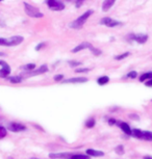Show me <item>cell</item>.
<instances>
[{"label":"cell","mask_w":152,"mask_h":159,"mask_svg":"<svg viewBox=\"0 0 152 159\" xmlns=\"http://www.w3.org/2000/svg\"><path fill=\"white\" fill-rule=\"evenodd\" d=\"M115 4L114 0H105L102 3V11H108L111 10V7H113V5Z\"/></svg>","instance_id":"9a60e30c"},{"label":"cell","mask_w":152,"mask_h":159,"mask_svg":"<svg viewBox=\"0 0 152 159\" xmlns=\"http://www.w3.org/2000/svg\"><path fill=\"white\" fill-rule=\"evenodd\" d=\"M89 50H90L95 56H99V55H101V53H102L100 49H98V48H95L92 44H91V46L89 47Z\"/></svg>","instance_id":"603a6c76"},{"label":"cell","mask_w":152,"mask_h":159,"mask_svg":"<svg viewBox=\"0 0 152 159\" xmlns=\"http://www.w3.org/2000/svg\"><path fill=\"white\" fill-rule=\"evenodd\" d=\"M48 67H47V65H42L40 68H38L37 70L32 71V72H29V73H26V75L24 76H22L23 78L24 77H31V76H35V75H40V74H45L48 72Z\"/></svg>","instance_id":"ba28073f"},{"label":"cell","mask_w":152,"mask_h":159,"mask_svg":"<svg viewBox=\"0 0 152 159\" xmlns=\"http://www.w3.org/2000/svg\"><path fill=\"white\" fill-rule=\"evenodd\" d=\"M11 159H12V158H11Z\"/></svg>","instance_id":"ab89813d"},{"label":"cell","mask_w":152,"mask_h":159,"mask_svg":"<svg viewBox=\"0 0 152 159\" xmlns=\"http://www.w3.org/2000/svg\"><path fill=\"white\" fill-rule=\"evenodd\" d=\"M95 124H96V120H95L94 116H91V118H89L88 120L85 121V127L89 128V129H92L93 127H95Z\"/></svg>","instance_id":"d6986e66"},{"label":"cell","mask_w":152,"mask_h":159,"mask_svg":"<svg viewBox=\"0 0 152 159\" xmlns=\"http://www.w3.org/2000/svg\"><path fill=\"white\" fill-rule=\"evenodd\" d=\"M148 39H149L148 34H132V32L125 37V40L126 41H129V42L135 41L138 44H145L146 42L148 41Z\"/></svg>","instance_id":"277c9868"},{"label":"cell","mask_w":152,"mask_h":159,"mask_svg":"<svg viewBox=\"0 0 152 159\" xmlns=\"http://www.w3.org/2000/svg\"><path fill=\"white\" fill-rule=\"evenodd\" d=\"M141 139L147 140V142H152V132L151 131H143Z\"/></svg>","instance_id":"ffe728a7"},{"label":"cell","mask_w":152,"mask_h":159,"mask_svg":"<svg viewBox=\"0 0 152 159\" xmlns=\"http://www.w3.org/2000/svg\"><path fill=\"white\" fill-rule=\"evenodd\" d=\"M129 55H130V52H124V53H122V54H120V55H116L114 58L116 59V61H122V59L128 57Z\"/></svg>","instance_id":"484cf974"},{"label":"cell","mask_w":152,"mask_h":159,"mask_svg":"<svg viewBox=\"0 0 152 159\" xmlns=\"http://www.w3.org/2000/svg\"><path fill=\"white\" fill-rule=\"evenodd\" d=\"M115 152L117 153L118 155H123L124 153H125L124 146H123V145H118V146L115 148Z\"/></svg>","instance_id":"cb8c5ba5"},{"label":"cell","mask_w":152,"mask_h":159,"mask_svg":"<svg viewBox=\"0 0 152 159\" xmlns=\"http://www.w3.org/2000/svg\"><path fill=\"white\" fill-rule=\"evenodd\" d=\"M0 66L2 69H0V77L1 78H7L11 74V68L4 61H0Z\"/></svg>","instance_id":"9c48e42d"},{"label":"cell","mask_w":152,"mask_h":159,"mask_svg":"<svg viewBox=\"0 0 152 159\" xmlns=\"http://www.w3.org/2000/svg\"><path fill=\"white\" fill-rule=\"evenodd\" d=\"M107 123H108V125L113 126V125L117 124V121H116V119H114V118H109L108 120H107Z\"/></svg>","instance_id":"1f68e13d"},{"label":"cell","mask_w":152,"mask_h":159,"mask_svg":"<svg viewBox=\"0 0 152 159\" xmlns=\"http://www.w3.org/2000/svg\"><path fill=\"white\" fill-rule=\"evenodd\" d=\"M62 79H64V75L62 74H58L54 76V81H56V82H62Z\"/></svg>","instance_id":"4dcf8cb0"},{"label":"cell","mask_w":152,"mask_h":159,"mask_svg":"<svg viewBox=\"0 0 152 159\" xmlns=\"http://www.w3.org/2000/svg\"><path fill=\"white\" fill-rule=\"evenodd\" d=\"M144 159H152V157H150V156H145Z\"/></svg>","instance_id":"8d00e7d4"},{"label":"cell","mask_w":152,"mask_h":159,"mask_svg":"<svg viewBox=\"0 0 152 159\" xmlns=\"http://www.w3.org/2000/svg\"><path fill=\"white\" fill-rule=\"evenodd\" d=\"M127 78H130V79H136V77H138V73H136V71H130L129 73L126 75Z\"/></svg>","instance_id":"f1b7e54d"},{"label":"cell","mask_w":152,"mask_h":159,"mask_svg":"<svg viewBox=\"0 0 152 159\" xmlns=\"http://www.w3.org/2000/svg\"><path fill=\"white\" fill-rule=\"evenodd\" d=\"M117 124L118 126L122 129V131L124 132L125 134H127V135H131V128L129 127V125L127 124V123H125V122H121V123H118L117 122Z\"/></svg>","instance_id":"4fadbf2b"},{"label":"cell","mask_w":152,"mask_h":159,"mask_svg":"<svg viewBox=\"0 0 152 159\" xmlns=\"http://www.w3.org/2000/svg\"><path fill=\"white\" fill-rule=\"evenodd\" d=\"M23 41H24V38L21 37V35H14V37H11L8 39L0 38V46H7V47L18 46Z\"/></svg>","instance_id":"7a4b0ae2"},{"label":"cell","mask_w":152,"mask_h":159,"mask_svg":"<svg viewBox=\"0 0 152 159\" xmlns=\"http://www.w3.org/2000/svg\"><path fill=\"white\" fill-rule=\"evenodd\" d=\"M23 5H24V11L27 16L31 18H43L44 17L43 13H41V11H39V8L34 7V5L27 3V2H24Z\"/></svg>","instance_id":"3957f363"},{"label":"cell","mask_w":152,"mask_h":159,"mask_svg":"<svg viewBox=\"0 0 152 159\" xmlns=\"http://www.w3.org/2000/svg\"><path fill=\"white\" fill-rule=\"evenodd\" d=\"M85 154L89 157H101V156L104 155V153L102 151H98V150L95 149H86Z\"/></svg>","instance_id":"7c38bea8"},{"label":"cell","mask_w":152,"mask_h":159,"mask_svg":"<svg viewBox=\"0 0 152 159\" xmlns=\"http://www.w3.org/2000/svg\"><path fill=\"white\" fill-rule=\"evenodd\" d=\"M68 64L70 65V67L75 68V67H78V66H81L82 62L78 61H68Z\"/></svg>","instance_id":"83f0119b"},{"label":"cell","mask_w":152,"mask_h":159,"mask_svg":"<svg viewBox=\"0 0 152 159\" xmlns=\"http://www.w3.org/2000/svg\"><path fill=\"white\" fill-rule=\"evenodd\" d=\"M94 11L93 10H88L86 11H85L81 16H79L77 18L76 20H74L73 22H71L69 24V27L72 28V29H80L83 27V25H85V23L86 22V20L90 18L92 15H93Z\"/></svg>","instance_id":"6da1fadb"},{"label":"cell","mask_w":152,"mask_h":159,"mask_svg":"<svg viewBox=\"0 0 152 159\" xmlns=\"http://www.w3.org/2000/svg\"><path fill=\"white\" fill-rule=\"evenodd\" d=\"M31 159H39V158H35V157H32Z\"/></svg>","instance_id":"f35d334b"},{"label":"cell","mask_w":152,"mask_h":159,"mask_svg":"<svg viewBox=\"0 0 152 159\" xmlns=\"http://www.w3.org/2000/svg\"><path fill=\"white\" fill-rule=\"evenodd\" d=\"M72 153L65 152V153H50L49 157L51 159H70L72 156Z\"/></svg>","instance_id":"30bf717a"},{"label":"cell","mask_w":152,"mask_h":159,"mask_svg":"<svg viewBox=\"0 0 152 159\" xmlns=\"http://www.w3.org/2000/svg\"><path fill=\"white\" fill-rule=\"evenodd\" d=\"M90 46H91V43H89V42H83V43L79 44L78 46H76L74 49H72V53H77V52H79V51H82L85 49H89Z\"/></svg>","instance_id":"5bb4252c"},{"label":"cell","mask_w":152,"mask_h":159,"mask_svg":"<svg viewBox=\"0 0 152 159\" xmlns=\"http://www.w3.org/2000/svg\"><path fill=\"white\" fill-rule=\"evenodd\" d=\"M44 46H45V43H44V42L43 43H40L39 45H37V47H35V51H40Z\"/></svg>","instance_id":"836d02e7"},{"label":"cell","mask_w":152,"mask_h":159,"mask_svg":"<svg viewBox=\"0 0 152 159\" xmlns=\"http://www.w3.org/2000/svg\"><path fill=\"white\" fill-rule=\"evenodd\" d=\"M48 7L50 8L51 11H64L65 10V3L59 0H48L46 2Z\"/></svg>","instance_id":"5b68a950"},{"label":"cell","mask_w":152,"mask_h":159,"mask_svg":"<svg viewBox=\"0 0 152 159\" xmlns=\"http://www.w3.org/2000/svg\"><path fill=\"white\" fill-rule=\"evenodd\" d=\"M7 134V128H4L3 126H0V139H4Z\"/></svg>","instance_id":"4316f807"},{"label":"cell","mask_w":152,"mask_h":159,"mask_svg":"<svg viewBox=\"0 0 152 159\" xmlns=\"http://www.w3.org/2000/svg\"><path fill=\"white\" fill-rule=\"evenodd\" d=\"M83 4V1H75V7H80Z\"/></svg>","instance_id":"e575fe53"},{"label":"cell","mask_w":152,"mask_h":159,"mask_svg":"<svg viewBox=\"0 0 152 159\" xmlns=\"http://www.w3.org/2000/svg\"><path fill=\"white\" fill-rule=\"evenodd\" d=\"M145 85L148 86V88H152V79L151 80H148V81L145 82Z\"/></svg>","instance_id":"d590c367"},{"label":"cell","mask_w":152,"mask_h":159,"mask_svg":"<svg viewBox=\"0 0 152 159\" xmlns=\"http://www.w3.org/2000/svg\"><path fill=\"white\" fill-rule=\"evenodd\" d=\"M0 56H4V53H2V52H0Z\"/></svg>","instance_id":"74e56055"},{"label":"cell","mask_w":152,"mask_h":159,"mask_svg":"<svg viewBox=\"0 0 152 159\" xmlns=\"http://www.w3.org/2000/svg\"><path fill=\"white\" fill-rule=\"evenodd\" d=\"M7 79L11 83H14V84H16V83H21V82L23 81V77L21 76V75H18V76H11V77H7Z\"/></svg>","instance_id":"2e32d148"},{"label":"cell","mask_w":152,"mask_h":159,"mask_svg":"<svg viewBox=\"0 0 152 159\" xmlns=\"http://www.w3.org/2000/svg\"><path fill=\"white\" fill-rule=\"evenodd\" d=\"M88 81L89 79L86 77H73V78H69L67 80H64L62 83H85Z\"/></svg>","instance_id":"8fae6325"},{"label":"cell","mask_w":152,"mask_h":159,"mask_svg":"<svg viewBox=\"0 0 152 159\" xmlns=\"http://www.w3.org/2000/svg\"><path fill=\"white\" fill-rule=\"evenodd\" d=\"M142 134H143V131L141 129H133L132 132H131V135L136 139H142Z\"/></svg>","instance_id":"7402d4cb"},{"label":"cell","mask_w":152,"mask_h":159,"mask_svg":"<svg viewBox=\"0 0 152 159\" xmlns=\"http://www.w3.org/2000/svg\"><path fill=\"white\" fill-rule=\"evenodd\" d=\"M128 116H129V119L133 120V121H139L140 120V116L138 115H129Z\"/></svg>","instance_id":"d6a6232c"},{"label":"cell","mask_w":152,"mask_h":159,"mask_svg":"<svg viewBox=\"0 0 152 159\" xmlns=\"http://www.w3.org/2000/svg\"><path fill=\"white\" fill-rule=\"evenodd\" d=\"M109 82V77L108 76H100L99 78L97 79V83L99 84L100 86H102V85H106L107 83Z\"/></svg>","instance_id":"e0dca14e"},{"label":"cell","mask_w":152,"mask_h":159,"mask_svg":"<svg viewBox=\"0 0 152 159\" xmlns=\"http://www.w3.org/2000/svg\"><path fill=\"white\" fill-rule=\"evenodd\" d=\"M22 70H24L26 71L27 73H29V72H32V71H35V64H27V65H25V66H23L22 68Z\"/></svg>","instance_id":"44dd1931"},{"label":"cell","mask_w":152,"mask_h":159,"mask_svg":"<svg viewBox=\"0 0 152 159\" xmlns=\"http://www.w3.org/2000/svg\"><path fill=\"white\" fill-rule=\"evenodd\" d=\"M100 24L101 25H105L106 27H117V26L121 25V22L120 21H117L115 19H112L109 17H104L102 19L100 20Z\"/></svg>","instance_id":"8992f818"},{"label":"cell","mask_w":152,"mask_h":159,"mask_svg":"<svg viewBox=\"0 0 152 159\" xmlns=\"http://www.w3.org/2000/svg\"><path fill=\"white\" fill-rule=\"evenodd\" d=\"M70 159H91V157H89L88 155H83V154H73L70 157Z\"/></svg>","instance_id":"d4e9b609"},{"label":"cell","mask_w":152,"mask_h":159,"mask_svg":"<svg viewBox=\"0 0 152 159\" xmlns=\"http://www.w3.org/2000/svg\"><path fill=\"white\" fill-rule=\"evenodd\" d=\"M7 129L12 132H21V131H25L26 130V126L21 124V123H10L7 125Z\"/></svg>","instance_id":"52a82bcc"},{"label":"cell","mask_w":152,"mask_h":159,"mask_svg":"<svg viewBox=\"0 0 152 159\" xmlns=\"http://www.w3.org/2000/svg\"><path fill=\"white\" fill-rule=\"evenodd\" d=\"M139 79H140V81H141V82H144V81L146 82V81H148V80H151L152 79V71L142 74L141 76H140Z\"/></svg>","instance_id":"ac0fdd59"},{"label":"cell","mask_w":152,"mask_h":159,"mask_svg":"<svg viewBox=\"0 0 152 159\" xmlns=\"http://www.w3.org/2000/svg\"><path fill=\"white\" fill-rule=\"evenodd\" d=\"M76 73H88V72H90V69L88 68H78L75 70Z\"/></svg>","instance_id":"f546056e"}]
</instances>
